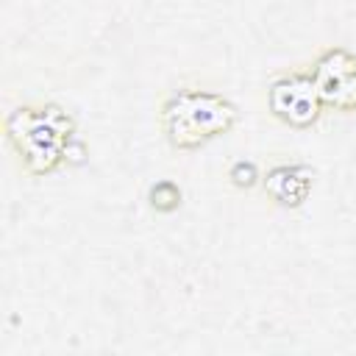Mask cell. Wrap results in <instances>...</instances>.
<instances>
[{"label":"cell","instance_id":"obj_1","mask_svg":"<svg viewBox=\"0 0 356 356\" xmlns=\"http://www.w3.org/2000/svg\"><path fill=\"white\" fill-rule=\"evenodd\" d=\"M75 134V117L53 100L19 103L6 114V142L31 178L53 175L67 161Z\"/></svg>","mask_w":356,"mask_h":356},{"label":"cell","instance_id":"obj_2","mask_svg":"<svg viewBox=\"0 0 356 356\" xmlns=\"http://www.w3.org/2000/svg\"><path fill=\"white\" fill-rule=\"evenodd\" d=\"M239 122V108L220 92L181 86L159 103V128L172 150L192 153L225 136Z\"/></svg>","mask_w":356,"mask_h":356},{"label":"cell","instance_id":"obj_3","mask_svg":"<svg viewBox=\"0 0 356 356\" xmlns=\"http://www.w3.org/2000/svg\"><path fill=\"white\" fill-rule=\"evenodd\" d=\"M267 111L278 122L298 128V131L317 125L325 106H323L320 92L314 86L312 70L295 67V70L275 75L267 86Z\"/></svg>","mask_w":356,"mask_h":356},{"label":"cell","instance_id":"obj_4","mask_svg":"<svg viewBox=\"0 0 356 356\" xmlns=\"http://www.w3.org/2000/svg\"><path fill=\"white\" fill-rule=\"evenodd\" d=\"M309 70L320 92V100L328 111H339V114L356 111V53L331 44L317 53Z\"/></svg>","mask_w":356,"mask_h":356},{"label":"cell","instance_id":"obj_5","mask_svg":"<svg viewBox=\"0 0 356 356\" xmlns=\"http://www.w3.org/2000/svg\"><path fill=\"white\" fill-rule=\"evenodd\" d=\"M261 189L278 209H300L314 189V167L303 161H275L261 172Z\"/></svg>","mask_w":356,"mask_h":356},{"label":"cell","instance_id":"obj_6","mask_svg":"<svg viewBox=\"0 0 356 356\" xmlns=\"http://www.w3.org/2000/svg\"><path fill=\"white\" fill-rule=\"evenodd\" d=\"M181 197H184L181 186H178L175 181H170V178H161V181H156V184L147 189V203H150V209L159 211V214H172V211L181 206Z\"/></svg>","mask_w":356,"mask_h":356},{"label":"cell","instance_id":"obj_7","mask_svg":"<svg viewBox=\"0 0 356 356\" xmlns=\"http://www.w3.org/2000/svg\"><path fill=\"white\" fill-rule=\"evenodd\" d=\"M228 184L234 189H242V192H250L256 184H261V172L256 167V161L250 159H236L228 164Z\"/></svg>","mask_w":356,"mask_h":356}]
</instances>
